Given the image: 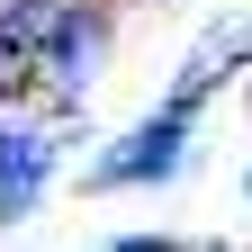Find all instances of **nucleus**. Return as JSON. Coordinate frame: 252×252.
<instances>
[{
    "mask_svg": "<svg viewBox=\"0 0 252 252\" xmlns=\"http://www.w3.org/2000/svg\"><path fill=\"white\" fill-rule=\"evenodd\" d=\"M180 144H189V108H162L144 126V135H126V153H99V162H90V180H153V171H171L180 162Z\"/></svg>",
    "mask_w": 252,
    "mask_h": 252,
    "instance_id": "nucleus-1",
    "label": "nucleus"
},
{
    "mask_svg": "<svg viewBox=\"0 0 252 252\" xmlns=\"http://www.w3.org/2000/svg\"><path fill=\"white\" fill-rule=\"evenodd\" d=\"M90 45H99V9H81V0H72V9H63V27L45 36V54H36V63H54L63 81H81V63H90Z\"/></svg>",
    "mask_w": 252,
    "mask_h": 252,
    "instance_id": "nucleus-2",
    "label": "nucleus"
},
{
    "mask_svg": "<svg viewBox=\"0 0 252 252\" xmlns=\"http://www.w3.org/2000/svg\"><path fill=\"white\" fill-rule=\"evenodd\" d=\"M27 72H36V54L0 36V99H18V90H27Z\"/></svg>",
    "mask_w": 252,
    "mask_h": 252,
    "instance_id": "nucleus-3",
    "label": "nucleus"
},
{
    "mask_svg": "<svg viewBox=\"0 0 252 252\" xmlns=\"http://www.w3.org/2000/svg\"><path fill=\"white\" fill-rule=\"evenodd\" d=\"M117 252H171V243H153V234H144V243H117Z\"/></svg>",
    "mask_w": 252,
    "mask_h": 252,
    "instance_id": "nucleus-4",
    "label": "nucleus"
},
{
    "mask_svg": "<svg viewBox=\"0 0 252 252\" xmlns=\"http://www.w3.org/2000/svg\"><path fill=\"white\" fill-rule=\"evenodd\" d=\"M207 252H225V243H207Z\"/></svg>",
    "mask_w": 252,
    "mask_h": 252,
    "instance_id": "nucleus-5",
    "label": "nucleus"
}]
</instances>
